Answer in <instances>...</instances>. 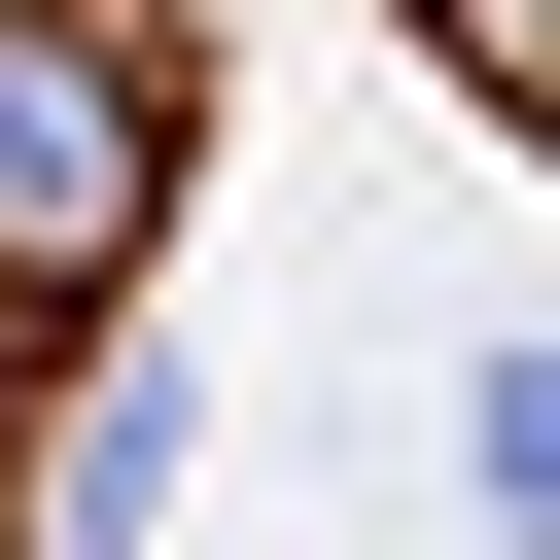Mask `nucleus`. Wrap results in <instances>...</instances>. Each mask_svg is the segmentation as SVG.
Masks as SVG:
<instances>
[{
    "label": "nucleus",
    "instance_id": "obj_1",
    "mask_svg": "<svg viewBox=\"0 0 560 560\" xmlns=\"http://www.w3.org/2000/svg\"><path fill=\"white\" fill-rule=\"evenodd\" d=\"M105 210H140V105H105V70H35V35H0V245H105Z\"/></svg>",
    "mask_w": 560,
    "mask_h": 560
}]
</instances>
